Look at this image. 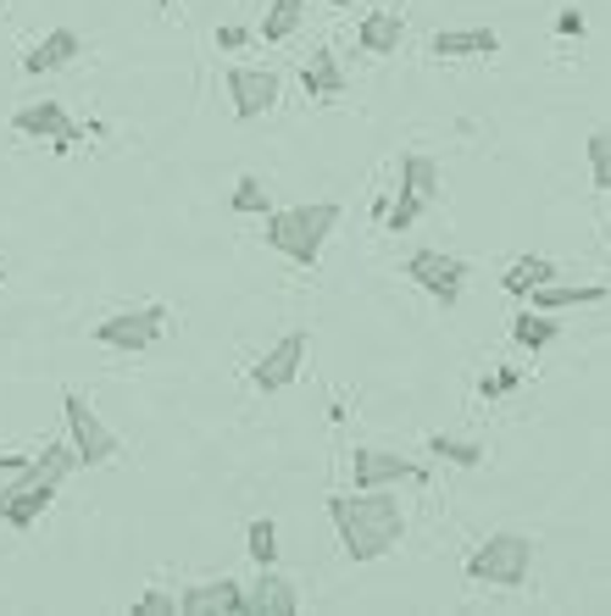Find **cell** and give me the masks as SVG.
Instances as JSON below:
<instances>
[{"instance_id":"4316f807","label":"cell","mask_w":611,"mask_h":616,"mask_svg":"<svg viewBox=\"0 0 611 616\" xmlns=\"http://www.w3.org/2000/svg\"><path fill=\"white\" fill-rule=\"evenodd\" d=\"M517 383H522V367H500V372L478 378V394H483V400H500V394H511Z\"/></svg>"},{"instance_id":"5b68a950","label":"cell","mask_w":611,"mask_h":616,"mask_svg":"<svg viewBox=\"0 0 611 616\" xmlns=\"http://www.w3.org/2000/svg\"><path fill=\"white\" fill-rule=\"evenodd\" d=\"M400 273L428 295V300H439V306H456L461 300V289H467V261L461 256H445V250H411L406 261H400Z\"/></svg>"},{"instance_id":"4dcf8cb0","label":"cell","mask_w":611,"mask_h":616,"mask_svg":"<svg viewBox=\"0 0 611 616\" xmlns=\"http://www.w3.org/2000/svg\"><path fill=\"white\" fill-rule=\"evenodd\" d=\"M18 466H29V455H23V450H12V455H0V472H18Z\"/></svg>"},{"instance_id":"f1b7e54d","label":"cell","mask_w":611,"mask_h":616,"mask_svg":"<svg viewBox=\"0 0 611 616\" xmlns=\"http://www.w3.org/2000/svg\"><path fill=\"white\" fill-rule=\"evenodd\" d=\"M251 40H256V34H251L245 23H223V29H217V51H245Z\"/></svg>"},{"instance_id":"ba28073f","label":"cell","mask_w":611,"mask_h":616,"mask_svg":"<svg viewBox=\"0 0 611 616\" xmlns=\"http://www.w3.org/2000/svg\"><path fill=\"white\" fill-rule=\"evenodd\" d=\"M12 129H18L23 140L51 145L57 156H68V151H79V145H84V129L68 117V106H62V101H34V106H18Z\"/></svg>"},{"instance_id":"d4e9b609","label":"cell","mask_w":611,"mask_h":616,"mask_svg":"<svg viewBox=\"0 0 611 616\" xmlns=\"http://www.w3.org/2000/svg\"><path fill=\"white\" fill-rule=\"evenodd\" d=\"M583 151H589V178H594V189L611 195V129H594Z\"/></svg>"},{"instance_id":"ac0fdd59","label":"cell","mask_w":611,"mask_h":616,"mask_svg":"<svg viewBox=\"0 0 611 616\" xmlns=\"http://www.w3.org/2000/svg\"><path fill=\"white\" fill-rule=\"evenodd\" d=\"M400 40H406L400 12H367V18H361V29H356V45H361L367 57H395V51H400Z\"/></svg>"},{"instance_id":"f546056e","label":"cell","mask_w":611,"mask_h":616,"mask_svg":"<svg viewBox=\"0 0 611 616\" xmlns=\"http://www.w3.org/2000/svg\"><path fill=\"white\" fill-rule=\"evenodd\" d=\"M556 34H572V40H578V34H583V12H578V7H561V12H556Z\"/></svg>"},{"instance_id":"7a4b0ae2","label":"cell","mask_w":611,"mask_h":616,"mask_svg":"<svg viewBox=\"0 0 611 616\" xmlns=\"http://www.w3.org/2000/svg\"><path fill=\"white\" fill-rule=\"evenodd\" d=\"M339 228V206L334 201H312V206H284V212H267L262 217V239L289 256L295 267H317L328 234Z\"/></svg>"},{"instance_id":"52a82bcc","label":"cell","mask_w":611,"mask_h":616,"mask_svg":"<svg viewBox=\"0 0 611 616\" xmlns=\"http://www.w3.org/2000/svg\"><path fill=\"white\" fill-rule=\"evenodd\" d=\"M306 356H312V333H306V328H289L278 345H267V350L256 356V367H251V383H256L262 394H284V389L301 378Z\"/></svg>"},{"instance_id":"3957f363","label":"cell","mask_w":611,"mask_h":616,"mask_svg":"<svg viewBox=\"0 0 611 616\" xmlns=\"http://www.w3.org/2000/svg\"><path fill=\"white\" fill-rule=\"evenodd\" d=\"M528 566H533V538L528 533H511V527H500V533H489V538H478L472 544V555H467V583H489V588H522L528 583Z\"/></svg>"},{"instance_id":"6da1fadb","label":"cell","mask_w":611,"mask_h":616,"mask_svg":"<svg viewBox=\"0 0 611 616\" xmlns=\"http://www.w3.org/2000/svg\"><path fill=\"white\" fill-rule=\"evenodd\" d=\"M328 522L339 533V550L367 566L384 561L400 538H406V511L395 500V489H356V494H328Z\"/></svg>"},{"instance_id":"44dd1931","label":"cell","mask_w":611,"mask_h":616,"mask_svg":"<svg viewBox=\"0 0 611 616\" xmlns=\"http://www.w3.org/2000/svg\"><path fill=\"white\" fill-rule=\"evenodd\" d=\"M428 455H434V461H450V466H483V461H489L478 439H456V433H434V439H428Z\"/></svg>"},{"instance_id":"9c48e42d","label":"cell","mask_w":611,"mask_h":616,"mask_svg":"<svg viewBox=\"0 0 611 616\" xmlns=\"http://www.w3.org/2000/svg\"><path fill=\"white\" fill-rule=\"evenodd\" d=\"M428 466L400 455V450H378V444H361L350 450V483L356 489H395V483H422Z\"/></svg>"},{"instance_id":"4fadbf2b","label":"cell","mask_w":611,"mask_h":616,"mask_svg":"<svg viewBox=\"0 0 611 616\" xmlns=\"http://www.w3.org/2000/svg\"><path fill=\"white\" fill-rule=\"evenodd\" d=\"M428 51L439 62H467V57H495L500 51V34L495 29H439L428 40Z\"/></svg>"},{"instance_id":"83f0119b","label":"cell","mask_w":611,"mask_h":616,"mask_svg":"<svg viewBox=\"0 0 611 616\" xmlns=\"http://www.w3.org/2000/svg\"><path fill=\"white\" fill-rule=\"evenodd\" d=\"M173 610H179V594H167V588H151L134 599V616H173Z\"/></svg>"},{"instance_id":"8992f818","label":"cell","mask_w":611,"mask_h":616,"mask_svg":"<svg viewBox=\"0 0 611 616\" xmlns=\"http://www.w3.org/2000/svg\"><path fill=\"white\" fill-rule=\"evenodd\" d=\"M62 417H68V439H73V450H79L84 466H106V461L118 455V433L95 417V405H90L79 389L62 394Z\"/></svg>"},{"instance_id":"ffe728a7","label":"cell","mask_w":611,"mask_h":616,"mask_svg":"<svg viewBox=\"0 0 611 616\" xmlns=\"http://www.w3.org/2000/svg\"><path fill=\"white\" fill-rule=\"evenodd\" d=\"M550 278H561V267L550 261V256H517L511 267H506V278H500V289L506 295H517V300H528L539 284H550Z\"/></svg>"},{"instance_id":"30bf717a","label":"cell","mask_w":611,"mask_h":616,"mask_svg":"<svg viewBox=\"0 0 611 616\" xmlns=\"http://www.w3.org/2000/svg\"><path fill=\"white\" fill-rule=\"evenodd\" d=\"M228 101L240 123H256L278 106V73L273 68H228Z\"/></svg>"},{"instance_id":"7402d4cb","label":"cell","mask_w":611,"mask_h":616,"mask_svg":"<svg viewBox=\"0 0 611 616\" xmlns=\"http://www.w3.org/2000/svg\"><path fill=\"white\" fill-rule=\"evenodd\" d=\"M301 18H306V0H273V12L262 18V40H267V45H284V40L301 29Z\"/></svg>"},{"instance_id":"277c9868","label":"cell","mask_w":611,"mask_h":616,"mask_svg":"<svg viewBox=\"0 0 611 616\" xmlns=\"http://www.w3.org/2000/svg\"><path fill=\"white\" fill-rule=\"evenodd\" d=\"M173 328V311L167 306H129V311H112V317H101L95 328H90V339L95 345H106V350H123V356H140V350H151L162 333Z\"/></svg>"},{"instance_id":"5bb4252c","label":"cell","mask_w":611,"mask_h":616,"mask_svg":"<svg viewBox=\"0 0 611 616\" xmlns=\"http://www.w3.org/2000/svg\"><path fill=\"white\" fill-rule=\"evenodd\" d=\"M73 57H84V40H79V29H51L29 57H23V73L29 79H40V73H62Z\"/></svg>"},{"instance_id":"603a6c76","label":"cell","mask_w":611,"mask_h":616,"mask_svg":"<svg viewBox=\"0 0 611 616\" xmlns=\"http://www.w3.org/2000/svg\"><path fill=\"white\" fill-rule=\"evenodd\" d=\"M228 206H234L240 217H267V212H273V201H267V184H262L256 173H240V184H234Z\"/></svg>"},{"instance_id":"836d02e7","label":"cell","mask_w":611,"mask_h":616,"mask_svg":"<svg viewBox=\"0 0 611 616\" xmlns=\"http://www.w3.org/2000/svg\"><path fill=\"white\" fill-rule=\"evenodd\" d=\"M0 278H7V267H0Z\"/></svg>"},{"instance_id":"8fae6325","label":"cell","mask_w":611,"mask_h":616,"mask_svg":"<svg viewBox=\"0 0 611 616\" xmlns=\"http://www.w3.org/2000/svg\"><path fill=\"white\" fill-rule=\"evenodd\" d=\"M179 616H245V583H234V577L190 583L179 594Z\"/></svg>"},{"instance_id":"d6986e66","label":"cell","mask_w":611,"mask_h":616,"mask_svg":"<svg viewBox=\"0 0 611 616\" xmlns=\"http://www.w3.org/2000/svg\"><path fill=\"white\" fill-rule=\"evenodd\" d=\"M556 339H561V322H556V311L522 306V311L511 317V345H522L528 356H533V350H544V345H556Z\"/></svg>"},{"instance_id":"484cf974","label":"cell","mask_w":611,"mask_h":616,"mask_svg":"<svg viewBox=\"0 0 611 616\" xmlns=\"http://www.w3.org/2000/svg\"><path fill=\"white\" fill-rule=\"evenodd\" d=\"M422 212H428V206H422L417 195H400V189H395V201H389L384 223H389V234H406V228H411V223H417Z\"/></svg>"},{"instance_id":"cb8c5ba5","label":"cell","mask_w":611,"mask_h":616,"mask_svg":"<svg viewBox=\"0 0 611 616\" xmlns=\"http://www.w3.org/2000/svg\"><path fill=\"white\" fill-rule=\"evenodd\" d=\"M245 550H251L256 566H273V561H278V522H273V516H256V522L245 527Z\"/></svg>"},{"instance_id":"e0dca14e","label":"cell","mask_w":611,"mask_h":616,"mask_svg":"<svg viewBox=\"0 0 611 616\" xmlns=\"http://www.w3.org/2000/svg\"><path fill=\"white\" fill-rule=\"evenodd\" d=\"M395 189H400V195H417V201L434 212V206H439V162L422 156V151L400 156V178H395Z\"/></svg>"},{"instance_id":"9a60e30c","label":"cell","mask_w":611,"mask_h":616,"mask_svg":"<svg viewBox=\"0 0 611 616\" xmlns=\"http://www.w3.org/2000/svg\"><path fill=\"white\" fill-rule=\"evenodd\" d=\"M605 300H611L605 284H561V278H550L528 295V306H539V311H572V306H605Z\"/></svg>"},{"instance_id":"7c38bea8","label":"cell","mask_w":611,"mask_h":616,"mask_svg":"<svg viewBox=\"0 0 611 616\" xmlns=\"http://www.w3.org/2000/svg\"><path fill=\"white\" fill-rule=\"evenodd\" d=\"M295 610H301V594L273 566H262V577L245 583V616H295Z\"/></svg>"},{"instance_id":"d6a6232c","label":"cell","mask_w":611,"mask_h":616,"mask_svg":"<svg viewBox=\"0 0 611 616\" xmlns=\"http://www.w3.org/2000/svg\"><path fill=\"white\" fill-rule=\"evenodd\" d=\"M323 7H350V0H323Z\"/></svg>"},{"instance_id":"1f68e13d","label":"cell","mask_w":611,"mask_h":616,"mask_svg":"<svg viewBox=\"0 0 611 616\" xmlns=\"http://www.w3.org/2000/svg\"><path fill=\"white\" fill-rule=\"evenodd\" d=\"M151 7H156V12H173V0H151Z\"/></svg>"},{"instance_id":"2e32d148","label":"cell","mask_w":611,"mask_h":616,"mask_svg":"<svg viewBox=\"0 0 611 616\" xmlns=\"http://www.w3.org/2000/svg\"><path fill=\"white\" fill-rule=\"evenodd\" d=\"M345 68H339V57L334 51H312L306 62H301V90L312 95V101H334V95H345Z\"/></svg>"}]
</instances>
